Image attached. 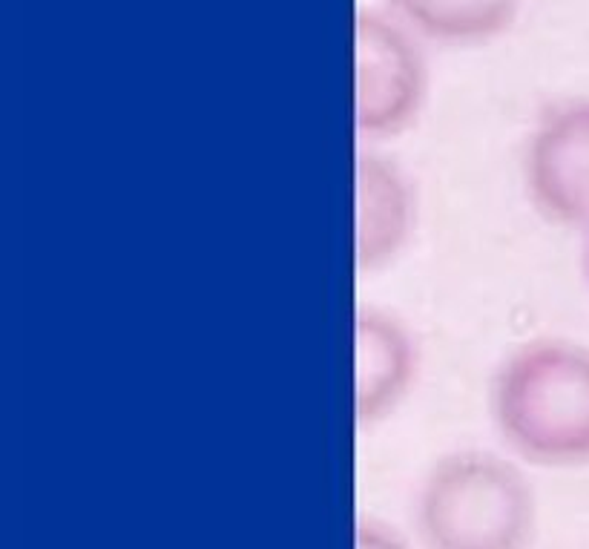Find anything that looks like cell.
I'll list each match as a JSON object with an SVG mask.
<instances>
[{
  "label": "cell",
  "instance_id": "6da1fadb",
  "mask_svg": "<svg viewBox=\"0 0 589 549\" xmlns=\"http://www.w3.org/2000/svg\"><path fill=\"white\" fill-rule=\"evenodd\" d=\"M489 412L500 440L526 463H589V348L541 337L518 345L495 371Z\"/></svg>",
  "mask_w": 589,
  "mask_h": 549
},
{
  "label": "cell",
  "instance_id": "7a4b0ae2",
  "mask_svg": "<svg viewBox=\"0 0 589 549\" xmlns=\"http://www.w3.org/2000/svg\"><path fill=\"white\" fill-rule=\"evenodd\" d=\"M538 501L512 460L486 449H457L426 472L414 527L426 549H526Z\"/></svg>",
  "mask_w": 589,
  "mask_h": 549
},
{
  "label": "cell",
  "instance_id": "3957f363",
  "mask_svg": "<svg viewBox=\"0 0 589 549\" xmlns=\"http://www.w3.org/2000/svg\"><path fill=\"white\" fill-rule=\"evenodd\" d=\"M354 52L357 136L377 141L406 133L429 95V67L417 32L391 12L363 9L354 23Z\"/></svg>",
  "mask_w": 589,
  "mask_h": 549
},
{
  "label": "cell",
  "instance_id": "277c9868",
  "mask_svg": "<svg viewBox=\"0 0 589 549\" xmlns=\"http://www.w3.org/2000/svg\"><path fill=\"white\" fill-rule=\"evenodd\" d=\"M523 187L549 225L589 230V95L538 113L523 147Z\"/></svg>",
  "mask_w": 589,
  "mask_h": 549
},
{
  "label": "cell",
  "instance_id": "5b68a950",
  "mask_svg": "<svg viewBox=\"0 0 589 549\" xmlns=\"http://www.w3.org/2000/svg\"><path fill=\"white\" fill-rule=\"evenodd\" d=\"M417 190L394 159L360 150L354 164V262L357 271L391 265L414 236Z\"/></svg>",
  "mask_w": 589,
  "mask_h": 549
},
{
  "label": "cell",
  "instance_id": "8992f818",
  "mask_svg": "<svg viewBox=\"0 0 589 549\" xmlns=\"http://www.w3.org/2000/svg\"><path fill=\"white\" fill-rule=\"evenodd\" d=\"M420 348L403 320L374 305L354 314V417L371 426L394 412L417 380Z\"/></svg>",
  "mask_w": 589,
  "mask_h": 549
},
{
  "label": "cell",
  "instance_id": "52a82bcc",
  "mask_svg": "<svg viewBox=\"0 0 589 549\" xmlns=\"http://www.w3.org/2000/svg\"><path fill=\"white\" fill-rule=\"evenodd\" d=\"M411 32L440 44L472 46L498 38L515 21L521 0H386Z\"/></svg>",
  "mask_w": 589,
  "mask_h": 549
},
{
  "label": "cell",
  "instance_id": "ba28073f",
  "mask_svg": "<svg viewBox=\"0 0 589 549\" xmlns=\"http://www.w3.org/2000/svg\"><path fill=\"white\" fill-rule=\"evenodd\" d=\"M354 549H408V544L383 521L360 518L354 529Z\"/></svg>",
  "mask_w": 589,
  "mask_h": 549
},
{
  "label": "cell",
  "instance_id": "9c48e42d",
  "mask_svg": "<svg viewBox=\"0 0 589 549\" xmlns=\"http://www.w3.org/2000/svg\"><path fill=\"white\" fill-rule=\"evenodd\" d=\"M584 274H587V282H589V230L584 233Z\"/></svg>",
  "mask_w": 589,
  "mask_h": 549
}]
</instances>
